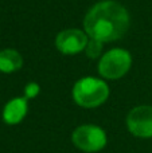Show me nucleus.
<instances>
[{
	"label": "nucleus",
	"instance_id": "nucleus-1",
	"mask_svg": "<svg viewBox=\"0 0 152 153\" xmlns=\"http://www.w3.org/2000/svg\"><path fill=\"white\" fill-rule=\"evenodd\" d=\"M129 27V15L117 1L105 0L94 4L83 19V31L92 39L112 42L120 39Z\"/></svg>",
	"mask_w": 152,
	"mask_h": 153
},
{
	"label": "nucleus",
	"instance_id": "nucleus-2",
	"mask_svg": "<svg viewBox=\"0 0 152 153\" xmlns=\"http://www.w3.org/2000/svg\"><path fill=\"white\" fill-rule=\"evenodd\" d=\"M73 100L81 108L93 109L102 105L109 97V87L102 79L86 76L73 86Z\"/></svg>",
	"mask_w": 152,
	"mask_h": 153
},
{
	"label": "nucleus",
	"instance_id": "nucleus-3",
	"mask_svg": "<svg viewBox=\"0 0 152 153\" xmlns=\"http://www.w3.org/2000/svg\"><path fill=\"white\" fill-rule=\"evenodd\" d=\"M131 54L123 48H113L102 55L98 63V73L107 79H118L131 69Z\"/></svg>",
	"mask_w": 152,
	"mask_h": 153
},
{
	"label": "nucleus",
	"instance_id": "nucleus-4",
	"mask_svg": "<svg viewBox=\"0 0 152 153\" xmlns=\"http://www.w3.org/2000/svg\"><path fill=\"white\" fill-rule=\"evenodd\" d=\"M72 143L86 153L100 152L108 143L107 133L97 125H81L72 133Z\"/></svg>",
	"mask_w": 152,
	"mask_h": 153
},
{
	"label": "nucleus",
	"instance_id": "nucleus-5",
	"mask_svg": "<svg viewBox=\"0 0 152 153\" xmlns=\"http://www.w3.org/2000/svg\"><path fill=\"white\" fill-rule=\"evenodd\" d=\"M127 128L129 133L139 138L152 137V106L140 105L133 108L127 116Z\"/></svg>",
	"mask_w": 152,
	"mask_h": 153
},
{
	"label": "nucleus",
	"instance_id": "nucleus-6",
	"mask_svg": "<svg viewBox=\"0 0 152 153\" xmlns=\"http://www.w3.org/2000/svg\"><path fill=\"white\" fill-rule=\"evenodd\" d=\"M88 40V35L85 31H81L78 28H69L59 32L55 39V45L62 54L74 55L85 50Z\"/></svg>",
	"mask_w": 152,
	"mask_h": 153
},
{
	"label": "nucleus",
	"instance_id": "nucleus-7",
	"mask_svg": "<svg viewBox=\"0 0 152 153\" xmlns=\"http://www.w3.org/2000/svg\"><path fill=\"white\" fill-rule=\"evenodd\" d=\"M27 110H28L27 98H13V100L8 101L3 109V120L8 125H18L26 117Z\"/></svg>",
	"mask_w": 152,
	"mask_h": 153
},
{
	"label": "nucleus",
	"instance_id": "nucleus-8",
	"mask_svg": "<svg viewBox=\"0 0 152 153\" xmlns=\"http://www.w3.org/2000/svg\"><path fill=\"white\" fill-rule=\"evenodd\" d=\"M23 66V58L13 48H5L0 51V71L13 73Z\"/></svg>",
	"mask_w": 152,
	"mask_h": 153
},
{
	"label": "nucleus",
	"instance_id": "nucleus-9",
	"mask_svg": "<svg viewBox=\"0 0 152 153\" xmlns=\"http://www.w3.org/2000/svg\"><path fill=\"white\" fill-rule=\"evenodd\" d=\"M102 45H104V42L97 40V39H92V38H90V39L88 40L86 47H85L86 55H88L89 58H92V59L100 56V55H101V53H102Z\"/></svg>",
	"mask_w": 152,
	"mask_h": 153
},
{
	"label": "nucleus",
	"instance_id": "nucleus-10",
	"mask_svg": "<svg viewBox=\"0 0 152 153\" xmlns=\"http://www.w3.org/2000/svg\"><path fill=\"white\" fill-rule=\"evenodd\" d=\"M39 91H40L39 85L35 83V82H30V83H27L26 87H24V98H27V100L35 98L39 94Z\"/></svg>",
	"mask_w": 152,
	"mask_h": 153
}]
</instances>
